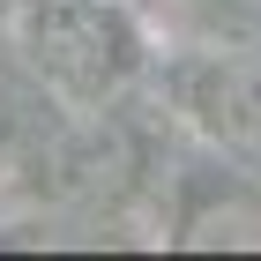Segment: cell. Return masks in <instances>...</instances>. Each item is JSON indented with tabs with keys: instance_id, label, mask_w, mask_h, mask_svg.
<instances>
[{
	"instance_id": "obj_4",
	"label": "cell",
	"mask_w": 261,
	"mask_h": 261,
	"mask_svg": "<svg viewBox=\"0 0 261 261\" xmlns=\"http://www.w3.org/2000/svg\"><path fill=\"white\" fill-rule=\"evenodd\" d=\"M217 15H231L246 38H261V0H217Z\"/></svg>"
},
{
	"instance_id": "obj_3",
	"label": "cell",
	"mask_w": 261,
	"mask_h": 261,
	"mask_svg": "<svg viewBox=\"0 0 261 261\" xmlns=\"http://www.w3.org/2000/svg\"><path fill=\"white\" fill-rule=\"evenodd\" d=\"M179 246H261V172H201L179 201V224H172Z\"/></svg>"
},
{
	"instance_id": "obj_1",
	"label": "cell",
	"mask_w": 261,
	"mask_h": 261,
	"mask_svg": "<svg viewBox=\"0 0 261 261\" xmlns=\"http://www.w3.org/2000/svg\"><path fill=\"white\" fill-rule=\"evenodd\" d=\"M164 82H172V105L187 112V127L224 164L261 172V38L179 53L164 67Z\"/></svg>"
},
{
	"instance_id": "obj_5",
	"label": "cell",
	"mask_w": 261,
	"mask_h": 261,
	"mask_svg": "<svg viewBox=\"0 0 261 261\" xmlns=\"http://www.w3.org/2000/svg\"><path fill=\"white\" fill-rule=\"evenodd\" d=\"M8 127H15V82H8V67H0V142H8Z\"/></svg>"
},
{
	"instance_id": "obj_2",
	"label": "cell",
	"mask_w": 261,
	"mask_h": 261,
	"mask_svg": "<svg viewBox=\"0 0 261 261\" xmlns=\"http://www.w3.org/2000/svg\"><path fill=\"white\" fill-rule=\"evenodd\" d=\"M22 38H30V60L67 90H120L142 60V38L112 0H38Z\"/></svg>"
}]
</instances>
